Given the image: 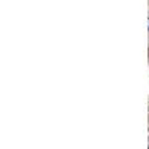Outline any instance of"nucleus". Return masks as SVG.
<instances>
[{
	"label": "nucleus",
	"mask_w": 149,
	"mask_h": 149,
	"mask_svg": "<svg viewBox=\"0 0 149 149\" xmlns=\"http://www.w3.org/2000/svg\"><path fill=\"white\" fill-rule=\"evenodd\" d=\"M148 24H149V19H148ZM148 29H149V26H148Z\"/></svg>",
	"instance_id": "nucleus-1"
}]
</instances>
